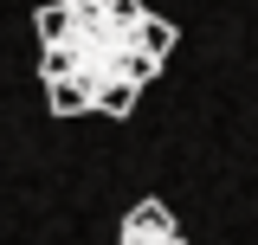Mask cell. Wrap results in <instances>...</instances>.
Returning a JSON list of instances; mask_svg holds the SVG:
<instances>
[{
  "mask_svg": "<svg viewBox=\"0 0 258 245\" xmlns=\"http://www.w3.org/2000/svg\"><path fill=\"white\" fill-rule=\"evenodd\" d=\"M45 110H52V116H84V110H91V97L78 91L71 78H58V84H45Z\"/></svg>",
  "mask_w": 258,
  "mask_h": 245,
  "instance_id": "obj_4",
  "label": "cell"
},
{
  "mask_svg": "<svg viewBox=\"0 0 258 245\" xmlns=\"http://www.w3.org/2000/svg\"><path fill=\"white\" fill-rule=\"evenodd\" d=\"M174 20H161V13H142L136 20V45H142V58H155V65H168V52H174Z\"/></svg>",
  "mask_w": 258,
  "mask_h": 245,
  "instance_id": "obj_2",
  "label": "cell"
},
{
  "mask_svg": "<svg viewBox=\"0 0 258 245\" xmlns=\"http://www.w3.org/2000/svg\"><path fill=\"white\" fill-rule=\"evenodd\" d=\"M32 32H39V52H52V45H64V32H71V7H64V0H52V7H39V13H32Z\"/></svg>",
  "mask_w": 258,
  "mask_h": 245,
  "instance_id": "obj_3",
  "label": "cell"
},
{
  "mask_svg": "<svg viewBox=\"0 0 258 245\" xmlns=\"http://www.w3.org/2000/svg\"><path fill=\"white\" fill-rule=\"evenodd\" d=\"M116 245H181V226H174V213H168L161 200H136Z\"/></svg>",
  "mask_w": 258,
  "mask_h": 245,
  "instance_id": "obj_1",
  "label": "cell"
},
{
  "mask_svg": "<svg viewBox=\"0 0 258 245\" xmlns=\"http://www.w3.org/2000/svg\"><path fill=\"white\" fill-rule=\"evenodd\" d=\"M64 7H71V13H103L110 0H64Z\"/></svg>",
  "mask_w": 258,
  "mask_h": 245,
  "instance_id": "obj_5",
  "label": "cell"
}]
</instances>
